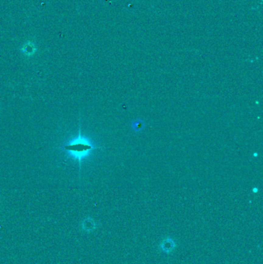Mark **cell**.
Listing matches in <instances>:
<instances>
[{"label": "cell", "mask_w": 263, "mask_h": 264, "mask_svg": "<svg viewBox=\"0 0 263 264\" xmlns=\"http://www.w3.org/2000/svg\"><path fill=\"white\" fill-rule=\"evenodd\" d=\"M61 148L66 151L68 154H70L72 157L78 160L80 168L82 160L88 156L93 150L100 148L94 146L87 138L82 136L79 128L78 136L63 145Z\"/></svg>", "instance_id": "cell-1"}, {"label": "cell", "mask_w": 263, "mask_h": 264, "mask_svg": "<svg viewBox=\"0 0 263 264\" xmlns=\"http://www.w3.org/2000/svg\"><path fill=\"white\" fill-rule=\"evenodd\" d=\"M143 125L142 124H141V121H137L135 122V123L134 124V128L136 130V131H139L140 129H141V128H142Z\"/></svg>", "instance_id": "cell-2"}, {"label": "cell", "mask_w": 263, "mask_h": 264, "mask_svg": "<svg viewBox=\"0 0 263 264\" xmlns=\"http://www.w3.org/2000/svg\"><path fill=\"white\" fill-rule=\"evenodd\" d=\"M253 192H258V188H253Z\"/></svg>", "instance_id": "cell-3"}]
</instances>
